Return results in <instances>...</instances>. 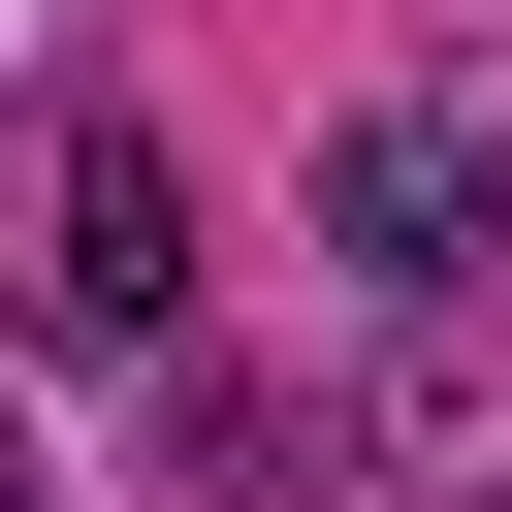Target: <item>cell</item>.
<instances>
[{"mask_svg":"<svg viewBox=\"0 0 512 512\" xmlns=\"http://www.w3.org/2000/svg\"><path fill=\"white\" fill-rule=\"evenodd\" d=\"M288 224H320L384 320H448V288L512 256V128H480V96H352V128L288 160Z\"/></svg>","mask_w":512,"mask_h":512,"instance_id":"6da1fadb","label":"cell"},{"mask_svg":"<svg viewBox=\"0 0 512 512\" xmlns=\"http://www.w3.org/2000/svg\"><path fill=\"white\" fill-rule=\"evenodd\" d=\"M32 320H64V352H192V160H160L128 96L32 128Z\"/></svg>","mask_w":512,"mask_h":512,"instance_id":"7a4b0ae2","label":"cell"},{"mask_svg":"<svg viewBox=\"0 0 512 512\" xmlns=\"http://www.w3.org/2000/svg\"><path fill=\"white\" fill-rule=\"evenodd\" d=\"M0 512H64V480H32V448H0Z\"/></svg>","mask_w":512,"mask_h":512,"instance_id":"3957f363","label":"cell"}]
</instances>
